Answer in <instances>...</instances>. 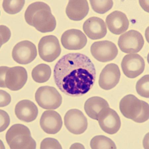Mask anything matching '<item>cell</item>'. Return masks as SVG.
Wrapping results in <instances>:
<instances>
[{"label": "cell", "mask_w": 149, "mask_h": 149, "mask_svg": "<svg viewBox=\"0 0 149 149\" xmlns=\"http://www.w3.org/2000/svg\"><path fill=\"white\" fill-rule=\"evenodd\" d=\"M96 77L95 66L90 58L80 53H69L56 62L54 80L66 95L78 96L92 88Z\"/></svg>", "instance_id": "1"}, {"label": "cell", "mask_w": 149, "mask_h": 149, "mask_svg": "<svg viewBox=\"0 0 149 149\" xmlns=\"http://www.w3.org/2000/svg\"><path fill=\"white\" fill-rule=\"evenodd\" d=\"M25 19L29 25L40 33L53 31L56 26L54 16L49 5L41 1L30 4L25 13Z\"/></svg>", "instance_id": "2"}, {"label": "cell", "mask_w": 149, "mask_h": 149, "mask_svg": "<svg viewBox=\"0 0 149 149\" xmlns=\"http://www.w3.org/2000/svg\"><path fill=\"white\" fill-rule=\"evenodd\" d=\"M119 109L125 117L138 123H142L148 119V104L139 100L134 95L129 94L123 97L119 103Z\"/></svg>", "instance_id": "3"}, {"label": "cell", "mask_w": 149, "mask_h": 149, "mask_svg": "<svg viewBox=\"0 0 149 149\" xmlns=\"http://www.w3.org/2000/svg\"><path fill=\"white\" fill-rule=\"evenodd\" d=\"M11 149H35L36 142L31 136L29 129L22 124H15L9 128L6 135Z\"/></svg>", "instance_id": "4"}, {"label": "cell", "mask_w": 149, "mask_h": 149, "mask_svg": "<svg viewBox=\"0 0 149 149\" xmlns=\"http://www.w3.org/2000/svg\"><path fill=\"white\" fill-rule=\"evenodd\" d=\"M28 74L22 66L0 68V86L11 91H18L23 88L27 81Z\"/></svg>", "instance_id": "5"}, {"label": "cell", "mask_w": 149, "mask_h": 149, "mask_svg": "<svg viewBox=\"0 0 149 149\" xmlns=\"http://www.w3.org/2000/svg\"><path fill=\"white\" fill-rule=\"evenodd\" d=\"M35 100L43 109L54 110L61 106L62 98L55 88L41 86L38 88L35 93Z\"/></svg>", "instance_id": "6"}, {"label": "cell", "mask_w": 149, "mask_h": 149, "mask_svg": "<svg viewBox=\"0 0 149 149\" xmlns=\"http://www.w3.org/2000/svg\"><path fill=\"white\" fill-rule=\"evenodd\" d=\"M40 58L47 62L55 61L61 53L59 40L54 35H48L40 38L38 45Z\"/></svg>", "instance_id": "7"}, {"label": "cell", "mask_w": 149, "mask_h": 149, "mask_svg": "<svg viewBox=\"0 0 149 149\" xmlns=\"http://www.w3.org/2000/svg\"><path fill=\"white\" fill-rule=\"evenodd\" d=\"M145 40L139 31L130 30L120 36L118 46L120 50L125 53L134 54L143 49Z\"/></svg>", "instance_id": "8"}, {"label": "cell", "mask_w": 149, "mask_h": 149, "mask_svg": "<svg viewBox=\"0 0 149 149\" xmlns=\"http://www.w3.org/2000/svg\"><path fill=\"white\" fill-rule=\"evenodd\" d=\"M91 53L93 58L102 62H107L114 60L118 54L116 45L109 40L93 42L91 46Z\"/></svg>", "instance_id": "9"}, {"label": "cell", "mask_w": 149, "mask_h": 149, "mask_svg": "<svg viewBox=\"0 0 149 149\" xmlns=\"http://www.w3.org/2000/svg\"><path fill=\"white\" fill-rule=\"evenodd\" d=\"M37 50L35 45L29 40H23L15 45L12 51V57L20 64H28L37 57Z\"/></svg>", "instance_id": "10"}, {"label": "cell", "mask_w": 149, "mask_h": 149, "mask_svg": "<svg viewBox=\"0 0 149 149\" xmlns=\"http://www.w3.org/2000/svg\"><path fill=\"white\" fill-rule=\"evenodd\" d=\"M97 121L101 129L109 134L117 133L121 127V119L119 115L109 107H105L101 111Z\"/></svg>", "instance_id": "11"}, {"label": "cell", "mask_w": 149, "mask_h": 149, "mask_svg": "<svg viewBox=\"0 0 149 149\" xmlns=\"http://www.w3.org/2000/svg\"><path fill=\"white\" fill-rule=\"evenodd\" d=\"M64 125L71 133L81 134L88 128V119L80 110L72 109L64 116Z\"/></svg>", "instance_id": "12"}, {"label": "cell", "mask_w": 149, "mask_h": 149, "mask_svg": "<svg viewBox=\"0 0 149 149\" xmlns=\"http://www.w3.org/2000/svg\"><path fill=\"white\" fill-rule=\"evenodd\" d=\"M121 68L125 75L129 78H135L143 72L145 62L138 54H129L125 56L121 62Z\"/></svg>", "instance_id": "13"}, {"label": "cell", "mask_w": 149, "mask_h": 149, "mask_svg": "<svg viewBox=\"0 0 149 149\" xmlns=\"http://www.w3.org/2000/svg\"><path fill=\"white\" fill-rule=\"evenodd\" d=\"M87 37L84 33L78 29L66 31L61 37V43L67 50H80L87 44Z\"/></svg>", "instance_id": "14"}, {"label": "cell", "mask_w": 149, "mask_h": 149, "mask_svg": "<svg viewBox=\"0 0 149 149\" xmlns=\"http://www.w3.org/2000/svg\"><path fill=\"white\" fill-rule=\"evenodd\" d=\"M121 72L119 66L114 63L105 66L100 73L99 85L105 90H109L115 88L119 83Z\"/></svg>", "instance_id": "15"}, {"label": "cell", "mask_w": 149, "mask_h": 149, "mask_svg": "<svg viewBox=\"0 0 149 149\" xmlns=\"http://www.w3.org/2000/svg\"><path fill=\"white\" fill-rule=\"evenodd\" d=\"M83 30L88 38L92 40L100 39L107 34V26L102 19L92 17L83 25Z\"/></svg>", "instance_id": "16"}, {"label": "cell", "mask_w": 149, "mask_h": 149, "mask_svg": "<svg viewBox=\"0 0 149 149\" xmlns=\"http://www.w3.org/2000/svg\"><path fill=\"white\" fill-rule=\"evenodd\" d=\"M41 129L47 134H54L61 131L62 126V117L55 111H45L40 119Z\"/></svg>", "instance_id": "17"}, {"label": "cell", "mask_w": 149, "mask_h": 149, "mask_svg": "<svg viewBox=\"0 0 149 149\" xmlns=\"http://www.w3.org/2000/svg\"><path fill=\"white\" fill-rule=\"evenodd\" d=\"M106 23L109 30L115 35H121L128 29L129 21L124 13L115 11L108 15Z\"/></svg>", "instance_id": "18"}, {"label": "cell", "mask_w": 149, "mask_h": 149, "mask_svg": "<svg viewBox=\"0 0 149 149\" xmlns=\"http://www.w3.org/2000/svg\"><path fill=\"white\" fill-rule=\"evenodd\" d=\"M15 113L21 121L30 123L36 119L38 113L37 107L33 102L24 100L19 102L15 105Z\"/></svg>", "instance_id": "19"}, {"label": "cell", "mask_w": 149, "mask_h": 149, "mask_svg": "<svg viewBox=\"0 0 149 149\" xmlns=\"http://www.w3.org/2000/svg\"><path fill=\"white\" fill-rule=\"evenodd\" d=\"M89 11L87 1H70L66 8L68 17L72 21H81L85 18Z\"/></svg>", "instance_id": "20"}, {"label": "cell", "mask_w": 149, "mask_h": 149, "mask_svg": "<svg viewBox=\"0 0 149 149\" xmlns=\"http://www.w3.org/2000/svg\"><path fill=\"white\" fill-rule=\"evenodd\" d=\"M109 107L105 100L100 97H92L85 102L84 110L89 117L94 120H97L98 115L104 108Z\"/></svg>", "instance_id": "21"}, {"label": "cell", "mask_w": 149, "mask_h": 149, "mask_svg": "<svg viewBox=\"0 0 149 149\" xmlns=\"http://www.w3.org/2000/svg\"><path fill=\"white\" fill-rule=\"evenodd\" d=\"M51 76V68L45 64H40L33 68L31 76L37 83H45L49 80Z\"/></svg>", "instance_id": "22"}, {"label": "cell", "mask_w": 149, "mask_h": 149, "mask_svg": "<svg viewBox=\"0 0 149 149\" xmlns=\"http://www.w3.org/2000/svg\"><path fill=\"white\" fill-rule=\"evenodd\" d=\"M92 149H115L116 146L111 139L103 135H97L93 137L90 142Z\"/></svg>", "instance_id": "23"}, {"label": "cell", "mask_w": 149, "mask_h": 149, "mask_svg": "<svg viewBox=\"0 0 149 149\" xmlns=\"http://www.w3.org/2000/svg\"><path fill=\"white\" fill-rule=\"evenodd\" d=\"M25 1L23 0L19 1H7L5 0L2 3L4 11L9 14H16L19 13L23 8Z\"/></svg>", "instance_id": "24"}, {"label": "cell", "mask_w": 149, "mask_h": 149, "mask_svg": "<svg viewBox=\"0 0 149 149\" xmlns=\"http://www.w3.org/2000/svg\"><path fill=\"white\" fill-rule=\"evenodd\" d=\"M93 10L100 14H104L113 8V1H90Z\"/></svg>", "instance_id": "25"}, {"label": "cell", "mask_w": 149, "mask_h": 149, "mask_svg": "<svg viewBox=\"0 0 149 149\" xmlns=\"http://www.w3.org/2000/svg\"><path fill=\"white\" fill-rule=\"evenodd\" d=\"M136 90L141 97H149V76L148 74L141 78L136 82Z\"/></svg>", "instance_id": "26"}, {"label": "cell", "mask_w": 149, "mask_h": 149, "mask_svg": "<svg viewBox=\"0 0 149 149\" xmlns=\"http://www.w3.org/2000/svg\"><path fill=\"white\" fill-rule=\"evenodd\" d=\"M40 148L61 149L62 146L56 139L52 138H46L41 142V144H40Z\"/></svg>", "instance_id": "27"}, {"label": "cell", "mask_w": 149, "mask_h": 149, "mask_svg": "<svg viewBox=\"0 0 149 149\" xmlns=\"http://www.w3.org/2000/svg\"><path fill=\"white\" fill-rule=\"evenodd\" d=\"M0 117H1V118H0V119H1V128H0V131H1V132H3L8 127L9 123H10V119H9L8 114L6 111H4L3 110L0 111Z\"/></svg>", "instance_id": "28"}, {"label": "cell", "mask_w": 149, "mask_h": 149, "mask_svg": "<svg viewBox=\"0 0 149 149\" xmlns=\"http://www.w3.org/2000/svg\"><path fill=\"white\" fill-rule=\"evenodd\" d=\"M1 46L8 42L11 37V32L6 26L1 25Z\"/></svg>", "instance_id": "29"}, {"label": "cell", "mask_w": 149, "mask_h": 149, "mask_svg": "<svg viewBox=\"0 0 149 149\" xmlns=\"http://www.w3.org/2000/svg\"><path fill=\"white\" fill-rule=\"evenodd\" d=\"M0 96H1V100H0V105L1 107H3L8 105L11 102V98L10 95L8 92H5L3 90L0 91Z\"/></svg>", "instance_id": "30"}]
</instances>
